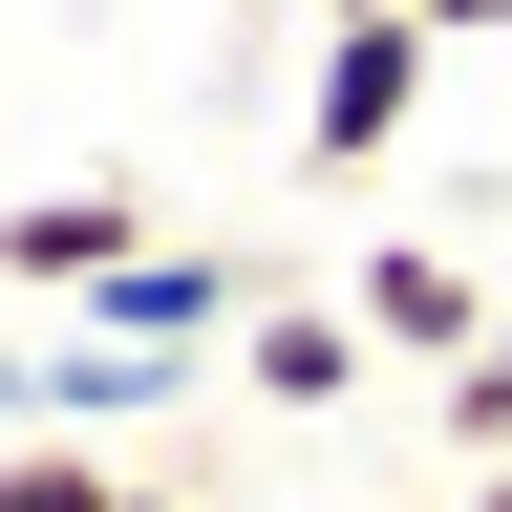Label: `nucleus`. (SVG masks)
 Listing matches in <instances>:
<instances>
[{
    "label": "nucleus",
    "instance_id": "obj_5",
    "mask_svg": "<svg viewBox=\"0 0 512 512\" xmlns=\"http://www.w3.org/2000/svg\"><path fill=\"white\" fill-rule=\"evenodd\" d=\"M235 384H256V406H342V384H363V299H256L235 320Z\"/></svg>",
    "mask_w": 512,
    "mask_h": 512
},
{
    "label": "nucleus",
    "instance_id": "obj_10",
    "mask_svg": "<svg viewBox=\"0 0 512 512\" xmlns=\"http://www.w3.org/2000/svg\"><path fill=\"white\" fill-rule=\"evenodd\" d=\"M448 512H512V470H470V491H448Z\"/></svg>",
    "mask_w": 512,
    "mask_h": 512
},
{
    "label": "nucleus",
    "instance_id": "obj_11",
    "mask_svg": "<svg viewBox=\"0 0 512 512\" xmlns=\"http://www.w3.org/2000/svg\"><path fill=\"white\" fill-rule=\"evenodd\" d=\"M128 512H171V491H128Z\"/></svg>",
    "mask_w": 512,
    "mask_h": 512
},
{
    "label": "nucleus",
    "instance_id": "obj_1",
    "mask_svg": "<svg viewBox=\"0 0 512 512\" xmlns=\"http://www.w3.org/2000/svg\"><path fill=\"white\" fill-rule=\"evenodd\" d=\"M427 128V22H320V64H299V150L320 171H384Z\"/></svg>",
    "mask_w": 512,
    "mask_h": 512
},
{
    "label": "nucleus",
    "instance_id": "obj_7",
    "mask_svg": "<svg viewBox=\"0 0 512 512\" xmlns=\"http://www.w3.org/2000/svg\"><path fill=\"white\" fill-rule=\"evenodd\" d=\"M448 448H470V470H512V342L448 363Z\"/></svg>",
    "mask_w": 512,
    "mask_h": 512
},
{
    "label": "nucleus",
    "instance_id": "obj_8",
    "mask_svg": "<svg viewBox=\"0 0 512 512\" xmlns=\"http://www.w3.org/2000/svg\"><path fill=\"white\" fill-rule=\"evenodd\" d=\"M491 22H512V0H427V43H491Z\"/></svg>",
    "mask_w": 512,
    "mask_h": 512
},
{
    "label": "nucleus",
    "instance_id": "obj_4",
    "mask_svg": "<svg viewBox=\"0 0 512 512\" xmlns=\"http://www.w3.org/2000/svg\"><path fill=\"white\" fill-rule=\"evenodd\" d=\"M342 299H363V342H427V363H470V342H491V299H470V256H427V235H384V256H363Z\"/></svg>",
    "mask_w": 512,
    "mask_h": 512
},
{
    "label": "nucleus",
    "instance_id": "obj_3",
    "mask_svg": "<svg viewBox=\"0 0 512 512\" xmlns=\"http://www.w3.org/2000/svg\"><path fill=\"white\" fill-rule=\"evenodd\" d=\"M171 342H107V320H64V342L22 363V384H0V406H22V427H64V448H86V427H128V406H171Z\"/></svg>",
    "mask_w": 512,
    "mask_h": 512
},
{
    "label": "nucleus",
    "instance_id": "obj_9",
    "mask_svg": "<svg viewBox=\"0 0 512 512\" xmlns=\"http://www.w3.org/2000/svg\"><path fill=\"white\" fill-rule=\"evenodd\" d=\"M320 22H427V0H320Z\"/></svg>",
    "mask_w": 512,
    "mask_h": 512
},
{
    "label": "nucleus",
    "instance_id": "obj_2",
    "mask_svg": "<svg viewBox=\"0 0 512 512\" xmlns=\"http://www.w3.org/2000/svg\"><path fill=\"white\" fill-rule=\"evenodd\" d=\"M128 256H150V192H128V171H64V192L0 214V278H22V299H107Z\"/></svg>",
    "mask_w": 512,
    "mask_h": 512
},
{
    "label": "nucleus",
    "instance_id": "obj_6",
    "mask_svg": "<svg viewBox=\"0 0 512 512\" xmlns=\"http://www.w3.org/2000/svg\"><path fill=\"white\" fill-rule=\"evenodd\" d=\"M0 512H128V470H107V448H64V427H43V448H0Z\"/></svg>",
    "mask_w": 512,
    "mask_h": 512
}]
</instances>
